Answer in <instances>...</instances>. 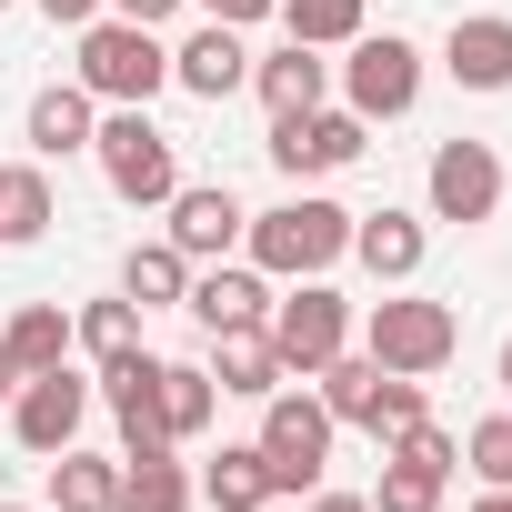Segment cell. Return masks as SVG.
Returning a JSON list of instances; mask_svg holds the SVG:
<instances>
[{"instance_id":"obj_1","label":"cell","mask_w":512,"mask_h":512,"mask_svg":"<svg viewBox=\"0 0 512 512\" xmlns=\"http://www.w3.org/2000/svg\"><path fill=\"white\" fill-rule=\"evenodd\" d=\"M241 241H251V272H262V282H322L342 251H352V211L322 201V191H302L282 211H251Z\"/></svg>"},{"instance_id":"obj_2","label":"cell","mask_w":512,"mask_h":512,"mask_svg":"<svg viewBox=\"0 0 512 512\" xmlns=\"http://www.w3.org/2000/svg\"><path fill=\"white\" fill-rule=\"evenodd\" d=\"M362 352L382 362V372H412V382H432L452 352H462V312L452 302H422V292H382L372 302V322H362Z\"/></svg>"},{"instance_id":"obj_3","label":"cell","mask_w":512,"mask_h":512,"mask_svg":"<svg viewBox=\"0 0 512 512\" xmlns=\"http://www.w3.org/2000/svg\"><path fill=\"white\" fill-rule=\"evenodd\" d=\"M81 91L111 111H151V91H171V51L141 21H81Z\"/></svg>"},{"instance_id":"obj_4","label":"cell","mask_w":512,"mask_h":512,"mask_svg":"<svg viewBox=\"0 0 512 512\" xmlns=\"http://www.w3.org/2000/svg\"><path fill=\"white\" fill-rule=\"evenodd\" d=\"M91 161H101V181L131 201V211H161L171 191H181V161H171V131H151V111H111L101 131H91Z\"/></svg>"},{"instance_id":"obj_5","label":"cell","mask_w":512,"mask_h":512,"mask_svg":"<svg viewBox=\"0 0 512 512\" xmlns=\"http://www.w3.org/2000/svg\"><path fill=\"white\" fill-rule=\"evenodd\" d=\"M332 412H322V392H262V472H272V492H312L322 482V462H332Z\"/></svg>"},{"instance_id":"obj_6","label":"cell","mask_w":512,"mask_h":512,"mask_svg":"<svg viewBox=\"0 0 512 512\" xmlns=\"http://www.w3.org/2000/svg\"><path fill=\"white\" fill-rule=\"evenodd\" d=\"M262 332H272L282 372H292V382H312L332 352H352V302H342L332 282H302L292 302H272V312H262Z\"/></svg>"},{"instance_id":"obj_7","label":"cell","mask_w":512,"mask_h":512,"mask_svg":"<svg viewBox=\"0 0 512 512\" xmlns=\"http://www.w3.org/2000/svg\"><path fill=\"white\" fill-rule=\"evenodd\" d=\"M352 61H342V111H362V121H402L412 101H422V51L402 41V31H362V41H342Z\"/></svg>"},{"instance_id":"obj_8","label":"cell","mask_w":512,"mask_h":512,"mask_svg":"<svg viewBox=\"0 0 512 512\" xmlns=\"http://www.w3.org/2000/svg\"><path fill=\"white\" fill-rule=\"evenodd\" d=\"M422 191H432V221H492L502 211V151L492 141H442L432 151V171H422Z\"/></svg>"},{"instance_id":"obj_9","label":"cell","mask_w":512,"mask_h":512,"mask_svg":"<svg viewBox=\"0 0 512 512\" xmlns=\"http://www.w3.org/2000/svg\"><path fill=\"white\" fill-rule=\"evenodd\" d=\"M81 422H91V382L61 362V372H31L21 392H11V432H21V452H71L81 442Z\"/></svg>"},{"instance_id":"obj_10","label":"cell","mask_w":512,"mask_h":512,"mask_svg":"<svg viewBox=\"0 0 512 512\" xmlns=\"http://www.w3.org/2000/svg\"><path fill=\"white\" fill-rule=\"evenodd\" d=\"M362 131H372L362 111H292V121H272V161H282L292 181H322V171H342V161L372 151Z\"/></svg>"},{"instance_id":"obj_11","label":"cell","mask_w":512,"mask_h":512,"mask_svg":"<svg viewBox=\"0 0 512 512\" xmlns=\"http://www.w3.org/2000/svg\"><path fill=\"white\" fill-rule=\"evenodd\" d=\"M101 402H111V422H121V452H131V462H141V452H181V442H171V422H161V362H151V352L101 362Z\"/></svg>"},{"instance_id":"obj_12","label":"cell","mask_w":512,"mask_h":512,"mask_svg":"<svg viewBox=\"0 0 512 512\" xmlns=\"http://www.w3.org/2000/svg\"><path fill=\"white\" fill-rule=\"evenodd\" d=\"M422 251H432L422 211H392V201H382V211H352V262H362V272H372L382 292L422 272Z\"/></svg>"},{"instance_id":"obj_13","label":"cell","mask_w":512,"mask_h":512,"mask_svg":"<svg viewBox=\"0 0 512 512\" xmlns=\"http://www.w3.org/2000/svg\"><path fill=\"white\" fill-rule=\"evenodd\" d=\"M161 211H171V251H181V262H221V251L241 241V221H251V211H241V201H231L221 181H201V191L181 181V191H171Z\"/></svg>"},{"instance_id":"obj_14","label":"cell","mask_w":512,"mask_h":512,"mask_svg":"<svg viewBox=\"0 0 512 512\" xmlns=\"http://www.w3.org/2000/svg\"><path fill=\"white\" fill-rule=\"evenodd\" d=\"M171 81H181L191 101H231V91L251 81V51H241V31H231V21H201V31L171 51Z\"/></svg>"},{"instance_id":"obj_15","label":"cell","mask_w":512,"mask_h":512,"mask_svg":"<svg viewBox=\"0 0 512 512\" xmlns=\"http://www.w3.org/2000/svg\"><path fill=\"white\" fill-rule=\"evenodd\" d=\"M442 71H452L462 91H512V21H502V11H472V21H452V41H442Z\"/></svg>"},{"instance_id":"obj_16","label":"cell","mask_w":512,"mask_h":512,"mask_svg":"<svg viewBox=\"0 0 512 512\" xmlns=\"http://www.w3.org/2000/svg\"><path fill=\"white\" fill-rule=\"evenodd\" d=\"M201 372H211L221 392H241V402H262V392H282V382H292L262 322H231V332H211V362H201Z\"/></svg>"},{"instance_id":"obj_17","label":"cell","mask_w":512,"mask_h":512,"mask_svg":"<svg viewBox=\"0 0 512 512\" xmlns=\"http://www.w3.org/2000/svg\"><path fill=\"white\" fill-rule=\"evenodd\" d=\"M91 131H101V101L81 81H51L31 101V161H71V151H91Z\"/></svg>"},{"instance_id":"obj_18","label":"cell","mask_w":512,"mask_h":512,"mask_svg":"<svg viewBox=\"0 0 512 512\" xmlns=\"http://www.w3.org/2000/svg\"><path fill=\"white\" fill-rule=\"evenodd\" d=\"M181 312H191L201 332H231V322H262V312H272V282H262V272H221V262H211V272H191Z\"/></svg>"},{"instance_id":"obj_19","label":"cell","mask_w":512,"mask_h":512,"mask_svg":"<svg viewBox=\"0 0 512 512\" xmlns=\"http://www.w3.org/2000/svg\"><path fill=\"white\" fill-rule=\"evenodd\" d=\"M251 91L272 101V121H292V111H322V91H332V61L322 51H272V61H251Z\"/></svg>"},{"instance_id":"obj_20","label":"cell","mask_w":512,"mask_h":512,"mask_svg":"<svg viewBox=\"0 0 512 512\" xmlns=\"http://www.w3.org/2000/svg\"><path fill=\"white\" fill-rule=\"evenodd\" d=\"M191 492H201L211 512H262V502H272V472H262V442H221V452H211V472H201Z\"/></svg>"},{"instance_id":"obj_21","label":"cell","mask_w":512,"mask_h":512,"mask_svg":"<svg viewBox=\"0 0 512 512\" xmlns=\"http://www.w3.org/2000/svg\"><path fill=\"white\" fill-rule=\"evenodd\" d=\"M0 352L21 362V382H31V372H61V362H71V312H61V302H21L11 332H0Z\"/></svg>"},{"instance_id":"obj_22","label":"cell","mask_w":512,"mask_h":512,"mask_svg":"<svg viewBox=\"0 0 512 512\" xmlns=\"http://www.w3.org/2000/svg\"><path fill=\"white\" fill-rule=\"evenodd\" d=\"M211 412H221V382L201 362H161V422H171V442H201Z\"/></svg>"},{"instance_id":"obj_23","label":"cell","mask_w":512,"mask_h":512,"mask_svg":"<svg viewBox=\"0 0 512 512\" xmlns=\"http://www.w3.org/2000/svg\"><path fill=\"white\" fill-rule=\"evenodd\" d=\"M111 492H121V462H101V452H51V512H111Z\"/></svg>"},{"instance_id":"obj_24","label":"cell","mask_w":512,"mask_h":512,"mask_svg":"<svg viewBox=\"0 0 512 512\" xmlns=\"http://www.w3.org/2000/svg\"><path fill=\"white\" fill-rule=\"evenodd\" d=\"M111 512H191V472H181L171 452H141V462H121Z\"/></svg>"},{"instance_id":"obj_25","label":"cell","mask_w":512,"mask_h":512,"mask_svg":"<svg viewBox=\"0 0 512 512\" xmlns=\"http://www.w3.org/2000/svg\"><path fill=\"white\" fill-rule=\"evenodd\" d=\"M51 221H61V201H51V171H41V161L0 171V241H41Z\"/></svg>"},{"instance_id":"obj_26","label":"cell","mask_w":512,"mask_h":512,"mask_svg":"<svg viewBox=\"0 0 512 512\" xmlns=\"http://www.w3.org/2000/svg\"><path fill=\"white\" fill-rule=\"evenodd\" d=\"M121 292L141 302V312H171L181 292H191V262L171 241H131V262H121Z\"/></svg>"},{"instance_id":"obj_27","label":"cell","mask_w":512,"mask_h":512,"mask_svg":"<svg viewBox=\"0 0 512 512\" xmlns=\"http://www.w3.org/2000/svg\"><path fill=\"white\" fill-rule=\"evenodd\" d=\"M282 31L302 51H342V41H362V0H282Z\"/></svg>"},{"instance_id":"obj_28","label":"cell","mask_w":512,"mask_h":512,"mask_svg":"<svg viewBox=\"0 0 512 512\" xmlns=\"http://www.w3.org/2000/svg\"><path fill=\"white\" fill-rule=\"evenodd\" d=\"M71 342L91 352V362H121V352H141V302L121 292V302H91L81 322H71Z\"/></svg>"},{"instance_id":"obj_29","label":"cell","mask_w":512,"mask_h":512,"mask_svg":"<svg viewBox=\"0 0 512 512\" xmlns=\"http://www.w3.org/2000/svg\"><path fill=\"white\" fill-rule=\"evenodd\" d=\"M422 412H432V392H422L412 372H382V392H372V412H362V432H372V442H392V432H412Z\"/></svg>"},{"instance_id":"obj_30","label":"cell","mask_w":512,"mask_h":512,"mask_svg":"<svg viewBox=\"0 0 512 512\" xmlns=\"http://www.w3.org/2000/svg\"><path fill=\"white\" fill-rule=\"evenodd\" d=\"M462 462L482 472V492H512V412L472 422V432H462Z\"/></svg>"},{"instance_id":"obj_31","label":"cell","mask_w":512,"mask_h":512,"mask_svg":"<svg viewBox=\"0 0 512 512\" xmlns=\"http://www.w3.org/2000/svg\"><path fill=\"white\" fill-rule=\"evenodd\" d=\"M372 512H442V472L382 462V482H372Z\"/></svg>"},{"instance_id":"obj_32","label":"cell","mask_w":512,"mask_h":512,"mask_svg":"<svg viewBox=\"0 0 512 512\" xmlns=\"http://www.w3.org/2000/svg\"><path fill=\"white\" fill-rule=\"evenodd\" d=\"M392 462H412V472H442V482H452V462H462V442H452V432H442V422L422 412L412 432H392Z\"/></svg>"},{"instance_id":"obj_33","label":"cell","mask_w":512,"mask_h":512,"mask_svg":"<svg viewBox=\"0 0 512 512\" xmlns=\"http://www.w3.org/2000/svg\"><path fill=\"white\" fill-rule=\"evenodd\" d=\"M101 11H111V21H141V31H161V21L181 11V0H101Z\"/></svg>"},{"instance_id":"obj_34","label":"cell","mask_w":512,"mask_h":512,"mask_svg":"<svg viewBox=\"0 0 512 512\" xmlns=\"http://www.w3.org/2000/svg\"><path fill=\"white\" fill-rule=\"evenodd\" d=\"M201 11H211V21H231V31H241V21H272V11H282V0H201Z\"/></svg>"},{"instance_id":"obj_35","label":"cell","mask_w":512,"mask_h":512,"mask_svg":"<svg viewBox=\"0 0 512 512\" xmlns=\"http://www.w3.org/2000/svg\"><path fill=\"white\" fill-rule=\"evenodd\" d=\"M41 21L51 31H81V21H101V0H41Z\"/></svg>"},{"instance_id":"obj_36","label":"cell","mask_w":512,"mask_h":512,"mask_svg":"<svg viewBox=\"0 0 512 512\" xmlns=\"http://www.w3.org/2000/svg\"><path fill=\"white\" fill-rule=\"evenodd\" d=\"M312 512H372V502H362V492H322V482H312Z\"/></svg>"},{"instance_id":"obj_37","label":"cell","mask_w":512,"mask_h":512,"mask_svg":"<svg viewBox=\"0 0 512 512\" xmlns=\"http://www.w3.org/2000/svg\"><path fill=\"white\" fill-rule=\"evenodd\" d=\"M11 392H21V362H11V352H0V402H11Z\"/></svg>"},{"instance_id":"obj_38","label":"cell","mask_w":512,"mask_h":512,"mask_svg":"<svg viewBox=\"0 0 512 512\" xmlns=\"http://www.w3.org/2000/svg\"><path fill=\"white\" fill-rule=\"evenodd\" d=\"M472 512H512V492H482V502H472Z\"/></svg>"},{"instance_id":"obj_39","label":"cell","mask_w":512,"mask_h":512,"mask_svg":"<svg viewBox=\"0 0 512 512\" xmlns=\"http://www.w3.org/2000/svg\"><path fill=\"white\" fill-rule=\"evenodd\" d=\"M502 392H512V342H502Z\"/></svg>"},{"instance_id":"obj_40","label":"cell","mask_w":512,"mask_h":512,"mask_svg":"<svg viewBox=\"0 0 512 512\" xmlns=\"http://www.w3.org/2000/svg\"><path fill=\"white\" fill-rule=\"evenodd\" d=\"M0 512H31V502H0ZM41 512H51V502H41Z\"/></svg>"},{"instance_id":"obj_41","label":"cell","mask_w":512,"mask_h":512,"mask_svg":"<svg viewBox=\"0 0 512 512\" xmlns=\"http://www.w3.org/2000/svg\"><path fill=\"white\" fill-rule=\"evenodd\" d=\"M0 11H11V0H0Z\"/></svg>"}]
</instances>
